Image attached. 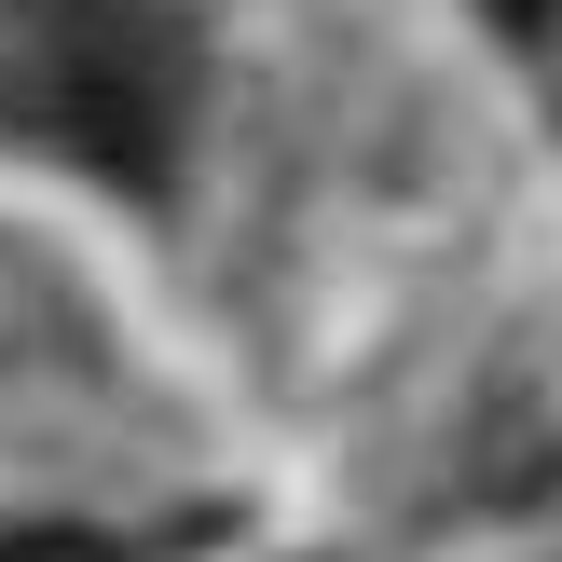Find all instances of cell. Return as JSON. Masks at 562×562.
Wrapping results in <instances>:
<instances>
[{
    "label": "cell",
    "instance_id": "1",
    "mask_svg": "<svg viewBox=\"0 0 562 562\" xmlns=\"http://www.w3.org/2000/svg\"><path fill=\"white\" fill-rule=\"evenodd\" d=\"M14 137L69 151L82 179L110 192H165L192 137V27L179 14H137V0H55L14 55Z\"/></svg>",
    "mask_w": 562,
    "mask_h": 562
},
{
    "label": "cell",
    "instance_id": "2",
    "mask_svg": "<svg viewBox=\"0 0 562 562\" xmlns=\"http://www.w3.org/2000/svg\"><path fill=\"white\" fill-rule=\"evenodd\" d=\"M0 562H110L97 536H0Z\"/></svg>",
    "mask_w": 562,
    "mask_h": 562
},
{
    "label": "cell",
    "instance_id": "3",
    "mask_svg": "<svg viewBox=\"0 0 562 562\" xmlns=\"http://www.w3.org/2000/svg\"><path fill=\"white\" fill-rule=\"evenodd\" d=\"M494 14H508V27H521V42H536V27H549V0H494Z\"/></svg>",
    "mask_w": 562,
    "mask_h": 562
}]
</instances>
